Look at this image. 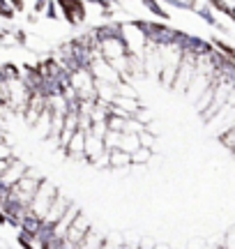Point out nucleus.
Returning a JSON list of instances; mask_svg holds the SVG:
<instances>
[{"label":"nucleus","instance_id":"obj_1","mask_svg":"<svg viewBox=\"0 0 235 249\" xmlns=\"http://www.w3.org/2000/svg\"><path fill=\"white\" fill-rule=\"evenodd\" d=\"M37 185H39L37 173L35 171H26V173H23V176L7 189V198L12 201V203L21 205V208H28L30 198H33V194H35Z\"/></svg>","mask_w":235,"mask_h":249},{"label":"nucleus","instance_id":"obj_2","mask_svg":"<svg viewBox=\"0 0 235 249\" xmlns=\"http://www.w3.org/2000/svg\"><path fill=\"white\" fill-rule=\"evenodd\" d=\"M55 196H58V192H55V187L51 185V182H46V180L39 182L35 189V194H33V198H30V203H28V213L33 214L37 222H42Z\"/></svg>","mask_w":235,"mask_h":249},{"label":"nucleus","instance_id":"obj_3","mask_svg":"<svg viewBox=\"0 0 235 249\" xmlns=\"http://www.w3.org/2000/svg\"><path fill=\"white\" fill-rule=\"evenodd\" d=\"M88 231H90V224H88V219L79 213L72 219V224L67 226V231H65V235H63L65 245H67V247H79V242L85 238V233Z\"/></svg>","mask_w":235,"mask_h":249},{"label":"nucleus","instance_id":"obj_4","mask_svg":"<svg viewBox=\"0 0 235 249\" xmlns=\"http://www.w3.org/2000/svg\"><path fill=\"white\" fill-rule=\"evenodd\" d=\"M101 53L109 62H116L120 58H125L127 49H125V42L120 39V37H106L104 42H101Z\"/></svg>","mask_w":235,"mask_h":249},{"label":"nucleus","instance_id":"obj_5","mask_svg":"<svg viewBox=\"0 0 235 249\" xmlns=\"http://www.w3.org/2000/svg\"><path fill=\"white\" fill-rule=\"evenodd\" d=\"M67 208H69V201H65V196H55L53 203H51V208L46 210V214H44V219H42V224L53 229L55 222H58V219L63 217V213L67 210Z\"/></svg>","mask_w":235,"mask_h":249},{"label":"nucleus","instance_id":"obj_6","mask_svg":"<svg viewBox=\"0 0 235 249\" xmlns=\"http://www.w3.org/2000/svg\"><path fill=\"white\" fill-rule=\"evenodd\" d=\"M26 166H23V164H21V161H12V166H9L7 171H5V173H2V176H0V187H5V189H9V187L14 185V182H17L18 178H21V176H23V173H26Z\"/></svg>","mask_w":235,"mask_h":249},{"label":"nucleus","instance_id":"obj_7","mask_svg":"<svg viewBox=\"0 0 235 249\" xmlns=\"http://www.w3.org/2000/svg\"><path fill=\"white\" fill-rule=\"evenodd\" d=\"M76 214H79V208H76V205H72V203H69V208L65 210V213H63V217H60V219L55 222V226H53V229H51V231L55 233V238H63V235H65V231H67V226L72 224V219H74V217H76Z\"/></svg>","mask_w":235,"mask_h":249},{"label":"nucleus","instance_id":"obj_8","mask_svg":"<svg viewBox=\"0 0 235 249\" xmlns=\"http://www.w3.org/2000/svg\"><path fill=\"white\" fill-rule=\"evenodd\" d=\"M83 143H85V129H76V132L72 134V139L67 141L65 148H67L69 155L76 157V155H83Z\"/></svg>","mask_w":235,"mask_h":249},{"label":"nucleus","instance_id":"obj_9","mask_svg":"<svg viewBox=\"0 0 235 249\" xmlns=\"http://www.w3.org/2000/svg\"><path fill=\"white\" fill-rule=\"evenodd\" d=\"M60 5L65 7V14L69 21H81L83 18V5L79 0H60Z\"/></svg>","mask_w":235,"mask_h":249},{"label":"nucleus","instance_id":"obj_10","mask_svg":"<svg viewBox=\"0 0 235 249\" xmlns=\"http://www.w3.org/2000/svg\"><path fill=\"white\" fill-rule=\"evenodd\" d=\"M101 245H104V235H100V233H95V231H88L76 249H101Z\"/></svg>","mask_w":235,"mask_h":249},{"label":"nucleus","instance_id":"obj_11","mask_svg":"<svg viewBox=\"0 0 235 249\" xmlns=\"http://www.w3.org/2000/svg\"><path fill=\"white\" fill-rule=\"evenodd\" d=\"M109 164H113V166H127V164H132V160H129V155L122 150H111Z\"/></svg>","mask_w":235,"mask_h":249},{"label":"nucleus","instance_id":"obj_12","mask_svg":"<svg viewBox=\"0 0 235 249\" xmlns=\"http://www.w3.org/2000/svg\"><path fill=\"white\" fill-rule=\"evenodd\" d=\"M129 160L134 161V164H143V161L150 160V150H148V148H141V145H138V148H136V150L132 152V155H129Z\"/></svg>","mask_w":235,"mask_h":249},{"label":"nucleus","instance_id":"obj_13","mask_svg":"<svg viewBox=\"0 0 235 249\" xmlns=\"http://www.w3.org/2000/svg\"><path fill=\"white\" fill-rule=\"evenodd\" d=\"M12 157H7V160H0V176H2V173H5V171L9 169V166H12Z\"/></svg>","mask_w":235,"mask_h":249},{"label":"nucleus","instance_id":"obj_14","mask_svg":"<svg viewBox=\"0 0 235 249\" xmlns=\"http://www.w3.org/2000/svg\"><path fill=\"white\" fill-rule=\"evenodd\" d=\"M7 157H12V152H9V148L5 143H0V160H7Z\"/></svg>","mask_w":235,"mask_h":249},{"label":"nucleus","instance_id":"obj_15","mask_svg":"<svg viewBox=\"0 0 235 249\" xmlns=\"http://www.w3.org/2000/svg\"><path fill=\"white\" fill-rule=\"evenodd\" d=\"M12 2H14V5H17V7H21V0H12Z\"/></svg>","mask_w":235,"mask_h":249},{"label":"nucleus","instance_id":"obj_16","mask_svg":"<svg viewBox=\"0 0 235 249\" xmlns=\"http://www.w3.org/2000/svg\"><path fill=\"white\" fill-rule=\"evenodd\" d=\"M120 249H134V247H120Z\"/></svg>","mask_w":235,"mask_h":249},{"label":"nucleus","instance_id":"obj_17","mask_svg":"<svg viewBox=\"0 0 235 249\" xmlns=\"http://www.w3.org/2000/svg\"><path fill=\"white\" fill-rule=\"evenodd\" d=\"M0 143H2V141H0Z\"/></svg>","mask_w":235,"mask_h":249}]
</instances>
